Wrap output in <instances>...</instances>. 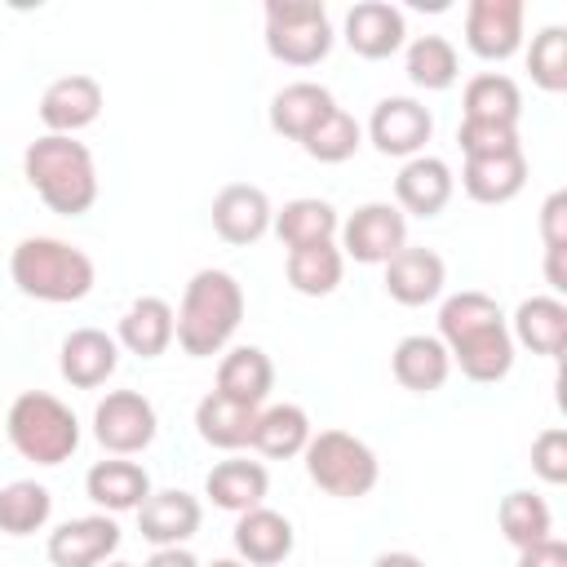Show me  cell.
<instances>
[{
    "label": "cell",
    "instance_id": "603a6c76",
    "mask_svg": "<svg viewBox=\"0 0 567 567\" xmlns=\"http://www.w3.org/2000/svg\"><path fill=\"white\" fill-rule=\"evenodd\" d=\"M328 111H337V97L323 84H315V80H297V84H284L275 93V102H270V128L279 137H288V142H306Z\"/></svg>",
    "mask_w": 567,
    "mask_h": 567
},
{
    "label": "cell",
    "instance_id": "2e32d148",
    "mask_svg": "<svg viewBox=\"0 0 567 567\" xmlns=\"http://www.w3.org/2000/svg\"><path fill=\"white\" fill-rule=\"evenodd\" d=\"M403 35H408L403 9H394L390 0H359L346 13V44L368 62H381V58L399 53Z\"/></svg>",
    "mask_w": 567,
    "mask_h": 567
},
{
    "label": "cell",
    "instance_id": "44dd1931",
    "mask_svg": "<svg viewBox=\"0 0 567 567\" xmlns=\"http://www.w3.org/2000/svg\"><path fill=\"white\" fill-rule=\"evenodd\" d=\"M173 332H177V315L164 297H137L124 315H120V332L115 341L137 354V359H159L168 346H173Z\"/></svg>",
    "mask_w": 567,
    "mask_h": 567
},
{
    "label": "cell",
    "instance_id": "1f68e13d",
    "mask_svg": "<svg viewBox=\"0 0 567 567\" xmlns=\"http://www.w3.org/2000/svg\"><path fill=\"white\" fill-rule=\"evenodd\" d=\"M461 106H465V120H483V124H514L518 128V115H523V93L509 75L501 71H483L465 84L461 93Z\"/></svg>",
    "mask_w": 567,
    "mask_h": 567
},
{
    "label": "cell",
    "instance_id": "f6af8a7d",
    "mask_svg": "<svg viewBox=\"0 0 567 567\" xmlns=\"http://www.w3.org/2000/svg\"><path fill=\"white\" fill-rule=\"evenodd\" d=\"M372 567H425L416 554H408V549H390V554H381Z\"/></svg>",
    "mask_w": 567,
    "mask_h": 567
},
{
    "label": "cell",
    "instance_id": "3957f363",
    "mask_svg": "<svg viewBox=\"0 0 567 567\" xmlns=\"http://www.w3.org/2000/svg\"><path fill=\"white\" fill-rule=\"evenodd\" d=\"M22 173L31 190L62 217H80L97 204V164L93 151L75 137L44 133L22 151Z\"/></svg>",
    "mask_w": 567,
    "mask_h": 567
},
{
    "label": "cell",
    "instance_id": "7bdbcfd3",
    "mask_svg": "<svg viewBox=\"0 0 567 567\" xmlns=\"http://www.w3.org/2000/svg\"><path fill=\"white\" fill-rule=\"evenodd\" d=\"M567 248H545V279H549V288H554V297L558 292H567Z\"/></svg>",
    "mask_w": 567,
    "mask_h": 567
},
{
    "label": "cell",
    "instance_id": "f35d334b",
    "mask_svg": "<svg viewBox=\"0 0 567 567\" xmlns=\"http://www.w3.org/2000/svg\"><path fill=\"white\" fill-rule=\"evenodd\" d=\"M456 142H461V155H465V159L523 151V146H518V128H514V124H483V120H461Z\"/></svg>",
    "mask_w": 567,
    "mask_h": 567
},
{
    "label": "cell",
    "instance_id": "ee69618b",
    "mask_svg": "<svg viewBox=\"0 0 567 567\" xmlns=\"http://www.w3.org/2000/svg\"><path fill=\"white\" fill-rule=\"evenodd\" d=\"M142 567H199V558L190 549H182V545H168V549H155Z\"/></svg>",
    "mask_w": 567,
    "mask_h": 567
},
{
    "label": "cell",
    "instance_id": "8992f818",
    "mask_svg": "<svg viewBox=\"0 0 567 567\" xmlns=\"http://www.w3.org/2000/svg\"><path fill=\"white\" fill-rule=\"evenodd\" d=\"M301 456H306L310 483L319 492L337 496V501H359L381 478L377 452L363 439H354L350 430H319V434H310V443H306Z\"/></svg>",
    "mask_w": 567,
    "mask_h": 567
},
{
    "label": "cell",
    "instance_id": "4fadbf2b",
    "mask_svg": "<svg viewBox=\"0 0 567 567\" xmlns=\"http://www.w3.org/2000/svg\"><path fill=\"white\" fill-rule=\"evenodd\" d=\"M102 115V84L84 71H71L62 80H53L44 93H40V124L49 133H62V137H75L80 128H89L93 120Z\"/></svg>",
    "mask_w": 567,
    "mask_h": 567
},
{
    "label": "cell",
    "instance_id": "f546056e",
    "mask_svg": "<svg viewBox=\"0 0 567 567\" xmlns=\"http://www.w3.org/2000/svg\"><path fill=\"white\" fill-rule=\"evenodd\" d=\"M252 425H257V408H244V403H230L221 399L217 390H208L199 403H195V430L208 447H221V452H239L252 443Z\"/></svg>",
    "mask_w": 567,
    "mask_h": 567
},
{
    "label": "cell",
    "instance_id": "5bb4252c",
    "mask_svg": "<svg viewBox=\"0 0 567 567\" xmlns=\"http://www.w3.org/2000/svg\"><path fill=\"white\" fill-rule=\"evenodd\" d=\"M270 221H275V208H270L266 190L252 182H230L213 199V230L235 248L257 244L270 230Z\"/></svg>",
    "mask_w": 567,
    "mask_h": 567
},
{
    "label": "cell",
    "instance_id": "cb8c5ba5",
    "mask_svg": "<svg viewBox=\"0 0 567 567\" xmlns=\"http://www.w3.org/2000/svg\"><path fill=\"white\" fill-rule=\"evenodd\" d=\"M275 385V363L261 346H235L217 363V394L244 408H261V399Z\"/></svg>",
    "mask_w": 567,
    "mask_h": 567
},
{
    "label": "cell",
    "instance_id": "ffe728a7",
    "mask_svg": "<svg viewBox=\"0 0 567 567\" xmlns=\"http://www.w3.org/2000/svg\"><path fill=\"white\" fill-rule=\"evenodd\" d=\"M292 545H297V532H292V523L279 509L257 505V509H244L239 523H235V554H239V563L275 567V563H284L292 554Z\"/></svg>",
    "mask_w": 567,
    "mask_h": 567
},
{
    "label": "cell",
    "instance_id": "7402d4cb",
    "mask_svg": "<svg viewBox=\"0 0 567 567\" xmlns=\"http://www.w3.org/2000/svg\"><path fill=\"white\" fill-rule=\"evenodd\" d=\"M390 372H394V381H399L403 390H412V394H434V390H443V381H447V372H452V359H447V346H443L439 337L412 332V337H403V341L394 346Z\"/></svg>",
    "mask_w": 567,
    "mask_h": 567
},
{
    "label": "cell",
    "instance_id": "ab89813d",
    "mask_svg": "<svg viewBox=\"0 0 567 567\" xmlns=\"http://www.w3.org/2000/svg\"><path fill=\"white\" fill-rule=\"evenodd\" d=\"M532 470L554 487L567 483V430L563 425H549L532 439Z\"/></svg>",
    "mask_w": 567,
    "mask_h": 567
},
{
    "label": "cell",
    "instance_id": "4dcf8cb0",
    "mask_svg": "<svg viewBox=\"0 0 567 567\" xmlns=\"http://www.w3.org/2000/svg\"><path fill=\"white\" fill-rule=\"evenodd\" d=\"M310 416L306 408L297 403H275L266 412H257V425H252V443L266 461H288V456H301L306 443H310Z\"/></svg>",
    "mask_w": 567,
    "mask_h": 567
},
{
    "label": "cell",
    "instance_id": "484cf974",
    "mask_svg": "<svg viewBox=\"0 0 567 567\" xmlns=\"http://www.w3.org/2000/svg\"><path fill=\"white\" fill-rule=\"evenodd\" d=\"M509 337L518 346H527L532 354L563 359V350H567V306L558 297H527V301H518Z\"/></svg>",
    "mask_w": 567,
    "mask_h": 567
},
{
    "label": "cell",
    "instance_id": "bcb514c9",
    "mask_svg": "<svg viewBox=\"0 0 567 567\" xmlns=\"http://www.w3.org/2000/svg\"><path fill=\"white\" fill-rule=\"evenodd\" d=\"M208 567H248V563H239V558H213Z\"/></svg>",
    "mask_w": 567,
    "mask_h": 567
},
{
    "label": "cell",
    "instance_id": "74e56055",
    "mask_svg": "<svg viewBox=\"0 0 567 567\" xmlns=\"http://www.w3.org/2000/svg\"><path fill=\"white\" fill-rule=\"evenodd\" d=\"M527 71L545 93H563L567 89V31L563 27H545V31L532 35Z\"/></svg>",
    "mask_w": 567,
    "mask_h": 567
},
{
    "label": "cell",
    "instance_id": "52a82bcc",
    "mask_svg": "<svg viewBox=\"0 0 567 567\" xmlns=\"http://www.w3.org/2000/svg\"><path fill=\"white\" fill-rule=\"evenodd\" d=\"M332 49V22L319 0H266V53L284 66H315Z\"/></svg>",
    "mask_w": 567,
    "mask_h": 567
},
{
    "label": "cell",
    "instance_id": "d6a6232c",
    "mask_svg": "<svg viewBox=\"0 0 567 567\" xmlns=\"http://www.w3.org/2000/svg\"><path fill=\"white\" fill-rule=\"evenodd\" d=\"M403 66H408V80L425 93H443L461 75V58H456V44L447 35H416L408 44Z\"/></svg>",
    "mask_w": 567,
    "mask_h": 567
},
{
    "label": "cell",
    "instance_id": "9a60e30c",
    "mask_svg": "<svg viewBox=\"0 0 567 567\" xmlns=\"http://www.w3.org/2000/svg\"><path fill=\"white\" fill-rule=\"evenodd\" d=\"M199 501L182 487H164V492H151L142 505H137V532L142 540H151L155 549H168V545H186L195 532H199Z\"/></svg>",
    "mask_w": 567,
    "mask_h": 567
},
{
    "label": "cell",
    "instance_id": "83f0119b",
    "mask_svg": "<svg viewBox=\"0 0 567 567\" xmlns=\"http://www.w3.org/2000/svg\"><path fill=\"white\" fill-rule=\"evenodd\" d=\"M84 492L93 505H102L106 514H124V509H137L146 496H151V474L137 465V461H97L89 474H84Z\"/></svg>",
    "mask_w": 567,
    "mask_h": 567
},
{
    "label": "cell",
    "instance_id": "d6986e66",
    "mask_svg": "<svg viewBox=\"0 0 567 567\" xmlns=\"http://www.w3.org/2000/svg\"><path fill=\"white\" fill-rule=\"evenodd\" d=\"M120 368V341L102 328H75L62 341L58 354V372L62 381H71L75 390H97L111 372Z\"/></svg>",
    "mask_w": 567,
    "mask_h": 567
},
{
    "label": "cell",
    "instance_id": "e575fe53",
    "mask_svg": "<svg viewBox=\"0 0 567 567\" xmlns=\"http://www.w3.org/2000/svg\"><path fill=\"white\" fill-rule=\"evenodd\" d=\"M284 270H288L292 292H301V297H328L341 284L346 257H341L337 244H310V248H292Z\"/></svg>",
    "mask_w": 567,
    "mask_h": 567
},
{
    "label": "cell",
    "instance_id": "9c48e42d",
    "mask_svg": "<svg viewBox=\"0 0 567 567\" xmlns=\"http://www.w3.org/2000/svg\"><path fill=\"white\" fill-rule=\"evenodd\" d=\"M337 235H341V257H354L363 266H385L408 244V217L394 204H359Z\"/></svg>",
    "mask_w": 567,
    "mask_h": 567
},
{
    "label": "cell",
    "instance_id": "8fae6325",
    "mask_svg": "<svg viewBox=\"0 0 567 567\" xmlns=\"http://www.w3.org/2000/svg\"><path fill=\"white\" fill-rule=\"evenodd\" d=\"M465 44L483 62H505L523 49V0H470Z\"/></svg>",
    "mask_w": 567,
    "mask_h": 567
},
{
    "label": "cell",
    "instance_id": "7a4b0ae2",
    "mask_svg": "<svg viewBox=\"0 0 567 567\" xmlns=\"http://www.w3.org/2000/svg\"><path fill=\"white\" fill-rule=\"evenodd\" d=\"M173 315H177L173 341L190 359H213L230 346V337L244 319V288L230 270H217V266L195 270L182 292V306Z\"/></svg>",
    "mask_w": 567,
    "mask_h": 567
},
{
    "label": "cell",
    "instance_id": "f1b7e54d",
    "mask_svg": "<svg viewBox=\"0 0 567 567\" xmlns=\"http://www.w3.org/2000/svg\"><path fill=\"white\" fill-rule=\"evenodd\" d=\"M275 235L279 244L292 252V248H310V244H332L337 230H341V217L328 199H315V195H301V199H288L279 213H275Z\"/></svg>",
    "mask_w": 567,
    "mask_h": 567
},
{
    "label": "cell",
    "instance_id": "7c38bea8",
    "mask_svg": "<svg viewBox=\"0 0 567 567\" xmlns=\"http://www.w3.org/2000/svg\"><path fill=\"white\" fill-rule=\"evenodd\" d=\"M115 549H120V523L106 514L66 518L62 527L49 532V545H44L53 567H102Z\"/></svg>",
    "mask_w": 567,
    "mask_h": 567
},
{
    "label": "cell",
    "instance_id": "ba28073f",
    "mask_svg": "<svg viewBox=\"0 0 567 567\" xmlns=\"http://www.w3.org/2000/svg\"><path fill=\"white\" fill-rule=\"evenodd\" d=\"M159 416L155 403L137 390H111L97 408H93V439L111 452V456H133L142 447L155 443Z\"/></svg>",
    "mask_w": 567,
    "mask_h": 567
},
{
    "label": "cell",
    "instance_id": "60d3db41",
    "mask_svg": "<svg viewBox=\"0 0 567 567\" xmlns=\"http://www.w3.org/2000/svg\"><path fill=\"white\" fill-rule=\"evenodd\" d=\"M540 239L545 248H567V190H554L540 204Z\"/></svg>",
    "mask_w": 567,
    "mask_h": 567
},
{
    "label": "cell",
    "instance_id": "5b68a950",
    "mask_svg": "<svg viewBox=\"0 0 567 567\" xmlns=\"http://www.w3.org/2000/svg\"><path fill=\"white\" fill-rule=\"evenodd\" d=\"M4 430H9L13 452L22 461H35V465H62L80 447V421H75V412L62 399L44 394V390H22L9 403Z\"/></svg>",
    "mask_w": 567,
    "mask_h": 567
},
{
    "label": "cell",
    "instance_id": "d4e9b609",
    "mask_svg": "<svg viewBox=\"0 0 567 567\" xmlns=\"http://www.w3.org/2000/svg\"><path fill=\"white\" fill-rule=\"evenodd\" d=\"M461 186L474 204H509L527 186V155L505 151V155H483L461 164Z\"/></svg>",
    "mask_w": 567,
    "mask_h": 567
},
{
    "label": "cell",
    "instance_id": "ac0fdd59",
    "mask_svg": "<svg viewBox=\"0 0 567 567\" xmlns=\"http://www.w3.org/2000/svg\"><path fill=\"white\" fill-rule=\"evenodd\" d=\"M452 190H456V177L439 155H412L394 177L399 213H412V217H439Z\"/></svg>",
    "mask_w": 567,
    "mask_h": 567
},
{
    "label": "cell",
    "instance_id": "d590c367",
    "mask_svg": "<svg viewBox=\"0 0 567 567\" xmlns=\"http://www.w3.org/2000/svg\"><path fill=\"white\" fill-rule=\"evenodd\" d=\"M496 523H501V532H505V540H509L514 549L540 545V540H549V532H554L549 505H545L536 492H509V496H501Z\"/></svg>",
    "mask_w": 567,
    "mask_h": 567
},
{
    "label": "cell",
    "instance_id": "e0dca14e",
    "mask_svg": "<svg viewBox=\"0 0 567 567\" xmlns=\"http://www.w3.org/2000/svg\"><path fill=\"white\" fill-rule=\"evenodd\" d=\"M447 284V266L434 248H421V244H403L390 261H385V292L399 301V306H425L443 292Z\"/></svg>",
    "mask_w": 567,
    "mask_h": 567
},
{
    "label": "cell",
    "instance_id": "b9f144b4",
    "mask_svg": "<svg viewBox=\"0 0 567 567\" xmlns=\"http://www.w3.org/2000/svg\"><path fill=\"white\" fill-rule=\"evenodd\" d=\"M518 567H567V545L554 536L540 545H527V549H518Z\"/></svg>",
    "mask_w": 567,
    "mask_h": 567
},
{
    "label": "cell",
    "instance_id": "6da1fadb",
    "mask_svg": "<svg viewBox=\"0 0 567 567\" xmlns=\"http://www.w3.org/2000/svg\"><path fill=\"white\" fill-rule=\"evenodd\" d=\"M439 341L447 346V359L478 385H492L509 377L514 368V337L501 315V306L487 292H456L439 306Z\"/></svg>",
    "mask_w": 567,
    "mask_h": 567
},
{
    "label": "cell",
    "instance_id": "277c9868",
    "mask_svg": "<svg viewBox=\"0 0 567 567\" xmlns=\"http://www.w3.org/2000/svg\"><path fill=\"white\" fill-rule=\"evenodd\" d=\"M9 275L18 284L22 297L31 301H49V306H66L93 292V257L66 239L53 235H27L13 252H9Z\"/></svg>",
    "mask_w": 567,
    "mask_h": 567
},
{
    "label": "cell",
    "instance_id": "30bf717a",
    "mask_svg": "<svg viewBox=\"0 0 567 567\" xmlns=\"http://www.w3.org/2000/svg\"><path fill=\"white\" fill-rule=\"evenodd\" d=\"M430 133H434V115L416 97H381L368 115V142L381 155L412 159V155L425 151Z\"/></svg>",
    "mask_w": 567,
    "mask_h": 567
},
{
    "label": "cell",
    "instance_id": "4316f807",
    "mask_svg": "<svg viewBox=\"0 0 567 567\" xmlns=\"http://www.w3.org/2000/svg\"><path fill=\"white\" fill-rule=\"evenodd\" d=\"M266 487H270V474L261 461H248V456H230V461H217L204 478V492L217 509H230V514H244V509H257L266 501Z\"/></svg>",
    "mask_w": 567,
    "mask_h": 567
},
{
    "label": "cell",
    "instance_id": "8d00e7d4",
    "mask_svg": "<svg viewBox=\"0 0 567 567\" xmlns=\"http://www.w3.org/2000/svg\"><path fill=\"white\" fill-rule=\"evenodd\" d=\"M363 146V128H359V120L350 115V111H328L319 124H315V133L301 142V151L310 155V159H319V164H341V159H350L354 151Z\"/></svg>",
    "mask_w": 567,
    "mask_h": 567
},
{
    "label": "cell",
    "instance_id": "7dc6e473",
    "mask_svg": "<svg viewBox=\"0 0 567 567\" xmlns=\"http://www.w3.org/2000/svg\"><path fill=\"white\" fill-rule=\"evenodd\" d=\"M106 567H133V563H106Z\"/></svg>",
    "mask_w": 567,
    "mask_h": 567
},
{
    "label": "cell",
    "instance_id": "836d02e7",
    "mask_svg": "<svg viewBox=\"0 0 567 567\" xmlns=\"http://www.w3.org/2000/svg\"><path fill=\"white\" fill-rule=\"evenodd\" d=\"M49 514H53V496L44 483L13 478L0 487V532L4 536H31L49 523Z\"/></svg>",
    "mask_w": 567,
    "mask_h": 567
}]
</instances>
